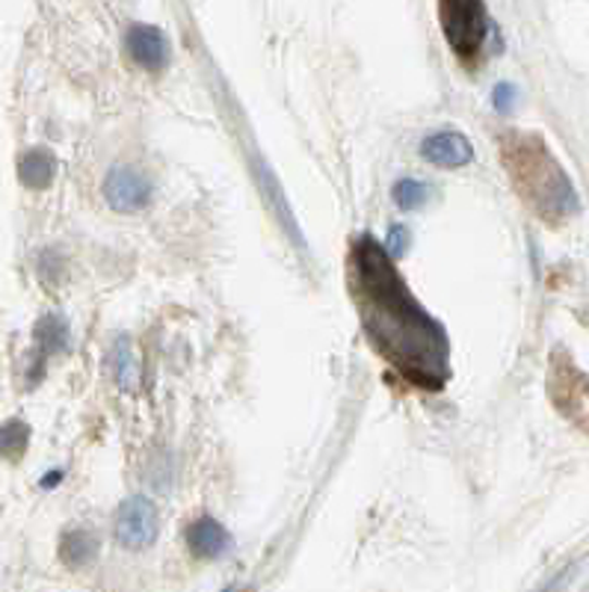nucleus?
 I'll list each match as a JSON object with an SVG mask.
<instances>
[{
	"mask_svg": "<svg viewBox=\"0 0 589 592\" xmlns=\"http://www.w3.org/2000/svg\"><path fill=\"white\" fill-rule=\"evenodd\" d=\"M116 536L125 548H148L158 540V509L146 497H127L119 507Z\"/></svg>",
	"mask_w": 589,
	"mask_h": 592,
	"instance_id": "obj_4",
	"label": "nucleus"
},
{
	"mask_svg": "<svg viewBox=\"0 0 589 592\" xmlns=\"http://www.w3.org/2000/svg\"><path fill=\"white\" fill-rule=\"evenodd\" d=\"M19 172H22V181L30 187V190H45V187L53 181L57 163H53V158L48 151L36 148L30 155H24Z\"/></svg>",
	"mask_w": 589,
	"mask_h": 592,
	"instance_id": "obj_9",
	"label": "nucleus"
},
{
	"mask_svg": "<svg viewBox=\"0 0 589 592\" xmlns=\"http://www.w3.org/2000/svg\"><path fill=\"white\" fill-rule=\"evenodd\" d=\"M349 287L370 344L379 356L424 388H442L447 380V338L412 296L382 246L365 234L349 249Z\"/></svg>",
	"mask_w": 589,
	"mask_h": 592,
	"instance_id": "obj_1",
	"label": "nucleus"
},
{
	"mask_svg": "<svg viewBox=\"0 0 589 592\" xmlns=\"http://www.w3.org/2000/svg\"><path fill=\"white\" fill-rule=\"evenodd\" d=\"M439 18L447 45L459 60H474L489 36V15L483 0H439Z\"/></svg>",
	"mask_w": 589,
	"mask_h": 592,
	"instance_id": "obj_3",
	"label": "nucleus"
},
{
	"mask_svg": "<svg viewBox=\"0 0 589 592\" xmlns=\"http://www.w3.org/2000/svg\"><path fill=\"white\" fill-rule=\"evenodd\" d=\"M513 178H516L518 190L525 199H530L533 208L545 213V217H563V213L575 211V193L566 175L560 172V166L551 160L542 143H527L513 151Z\"/></svg>",
	"mask_w": 589,
	"mask_h": 592,
	"instance_id": "obj_2",
	"label": "nucleus"
},
{
	"mask_svg": "<svg viewBox=\"0 0 589 592\" xmlns=\"http://www.w3.org/2000/svg\"><path fill=\"white\" fill-rule=\"evenodd\" d=\"M116 377L119 382H122V388H137V382H139L137 356L131 353L127 344H119L116 349Z\"/></svg>",
	"mask_w": 589,
	"mask_h": 592,
	"instance_id": "obj_13",
	"label": "nucleus"
},
{
	"mask_svg": "<svg viewBox=\"0 0 589 592\" xmlns=\"http://www.w3.org/2000/svg\"><path fill=\"white\" fill-rule=\"evenodd\" d=\"M516 86L513 84H498L495 92H492V104H495L498 113H513V107H516Z\"/></svg>",
	"mask_w": 589,
	"mask_h": 592,
	"instance_id": "obj_15",
	"label": "nucleus"
},
{
	"mask_svg": "<svg viewBox=\"0 0 589 592\" xmlns=\"http://www.w3.org/2000/svg\"><path fill=\"white\" fill-rule=\"evenodd\" d=\"M427 199H430V190H427V184H421V181L403 178L394 187V201L401 205L403 211H418Z\"/></svg>",
	"mask_w": 589,
	"mask_h": 592,
	"instance_id": "obj_12",
	"label": "nucleus"
},
{
	"mask_svg": "<svg viewBox=\"0 0 589 592\" xmlns=\"http://www.w3.org/2000/svg\"><path fill=\"white\" fill-rule=\"evenodd\" d=\"M127 53H131V60L148 72H160L163 65L169 63V42L167 36L158 30V27H151V24H134L131 30H127Z\"/></svg>",
	"mask_w": 589,
	"mask_h": 592,
	"instance_id": "obj_6",
	"label": "nucleus"
},
{
	"mask_svg": "<svg viewBox=\"0 0 589 592\" xmlns=\"http://www.w3.org/2000/svg\"><path fill=\"white\" fill-rule=\"evenodd\" d=\"M424 158L442 166V170H456V166H465L468 160L474 158L471 143L456 134V131H444V134H432V137L424 139Z\"/></svg>",
	"mask_w": 589,
	"mask_h": 592,
	"instance_id": "obj_7",
	"label": "nucleus"
},
{
	"mask_svg": "<svg viewBox=\"0 0 589 592\" xmlns=\"http://www.w3.org/2000/svg\"><path fill=\"white\" fill-rule=\"evenodd\" d=\"M36 332H39V344L45 347V353H57V349L65 347V326L57 318H45Z\"/></svg>",
	"mask_w": 589,
	"mask_h": 592,
	"instance_id": "obj_14",
	"label": "nucleus"
},
{
	"mask_svg": "<svg viewBox=\"0 0 589 592\" xmlns=\"http://www.w3.org/2000/svg\"><path fill=\"white\" fill-rule=\"evenodd\" d=\"M27 442H30V430L24 421H10L0 427V456L19 459L27 451Z\"/></svg>",
	"mask_w": 589,
	"mask_h": 592,
	"instance_id": "obj_11",
	"label": "nucleus"
},
{
	"mask_svg": "<svg viewBox=\"0 0 589 592\" xmlns=\"http://www.w3.org/2000/svg\"><path fill=\"white\" fill-rule=\"evenodd\" d=\"M95 554H98V540H95L93 533H86V530H72V533H65L63 560L69 563L72 569H81L86 563H93Z\"/></svg>",
	"mask_w": 589,
	"mask_h": 592,
	"instance_id": "obj_10",
	"label": "nucleus"
},
{
	"mask_svg": "<svg viewBox=\"0 0 589 592\" xmlns=\"http://www.w3.org/2000/svg\"><path fill=\"white\" fill-rule=\"evenodd\" d=\"M389 249H385V252L391 255V258H394V261H397V258H403V252H406V249H409V232H406V229H403V225H394V229H391V234H389Z\"/></svg>",
	"mask_w": 589,
	"mask_h": 592,
	"instance_id": "obj_16",
	"label": "nucleus"
},
{
	"mask_svg": "<svg viewBox=\"0 0 589 592\" xmlns=\"http://www.w3.org/2000/svg\"><path fill=\"white\" fill-rule=\"evenodd\" d=\"M187 545L193 548L196 557H205V560H217L225 551L232 548V536L225 533L220 521L213 518H196L187 530Z\"/></svg>",
	"mask_w": 589,
	"mask_h": 592,
	"instance_id": "obj_8",
	"label": "nucleus"
},
{
	"mask_svg": "<svg viewBox=\"0 0 589 592\" xmlns=\"http://www.w3.org/2000/svg\"><path fill=\"white\" fill-rule=\"evenodd\" d=\"M105 199L107 205L119 213H134L146 208L151 199V184L146 175L131 166H116L105 181Z\"/></svg>",
	"mask_w": 589,
	"mask_h": 592,
	"instance_id": "obj_5",
	"label": "nucleus"
}]
</instances>
